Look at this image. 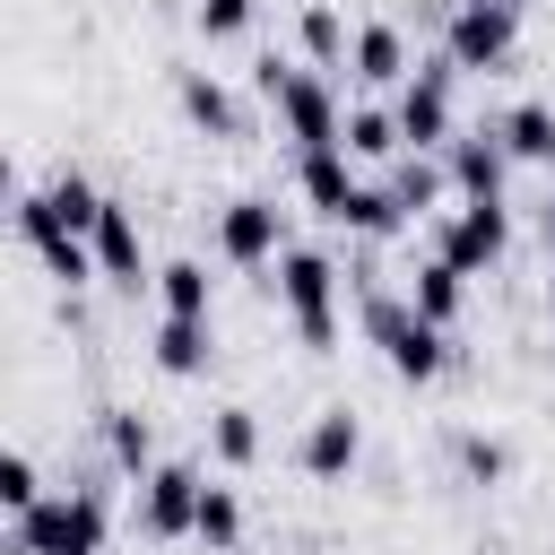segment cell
<instances>
[{
    "label": "cell",
    "instance_id": "cell-1",
    "mask_svg": "<svg viewBox=\"0 0 555 555\" xmlns=\"http://www.w3.org/2000/svg\"><path fill=\"white\" fill-rule=\"evenodd\" d=\"M364 330H373V347L390 356V373H399L408 390H425V382L451 364V330H434L408 295H382V286H373V295H364Z\"/></svg>",
    "mask_w": 555,
    "mask_h": 555
},
{
    "label": "cell",
    "instance_id": "cell-2",
    "mask_svg": "<svg viewBox=\"0 0 555 555\" xmlns=\"http://www.w3.org/2000/svg\"><path fill=\"white\" fill-rule=\"evenodd\" d=\"M104 538H113L104 486H61L17 520V555H104Z\"/></svg>",
    "mask_w": 555,
    "mask_h": 555
},
{
    "label": "cell",
    "instance_id": "cell-3",
    "mask_svg": "<svg viewBox=\"0 0 555 555\" xmlns=\"http://www.w3.org/2000/svg\"><path fill=\"white\" fill-rule=\"evenodd\" d=\"M278 304H286V321H295V338H304L312 356L338 347V260H330V251L286 243V251H278Z\"/></svg>",
    "mask_w": 555,
    "mask_h": 555
},
{
    "label": "cell",
    "instance_id": "cell-4",
    "mask_svg": "<svg viewBox=\"0 0 555 555\" xmlns=\"http://www.w3.org/2000/svg\"><path fill=\"white\" fill-rule=\"evenodd\" d=\"M512 52H520V0H451V17H442V61L451 69L494 78Z\"/></svg>",
    "mask_w": 555,
    "mask_h": 555
},
{
    "label": "cell",
    "instance_id": "cell-5",
    "mask_svg": "<svg viewBox=\"0 0 555 555\" xmlns=\"http://www.w3.org/2000/svg\"><path fill=\"white\" fill-rule=\"evenodd\" d=\"M269 104H278V121H286L295 156H312V147H347V113H338V87H330V69H286Z\"/></svg>",
    "mask_w": 555,
    "mask_h": 555
},
{
    "label": "cell",
    "instance_id": "cell-6",
    "mask_svg": "<svg viewBox=\"0 0 555 555\" xmlns=\"http://www.w3.org/2000/svg\"><path fill=\"white\" fill-rule=\"evenodd\" d=\"M451 269H468V278H486V269H503V251H512V208L503 199H460L451 217H442V243H434Z\"/></svg>",
    "mask_w": 555,
    "mask_h": 555
},
{
    "label": "cell",
    "instance_id": "cell-7",
    "mask_svg": "<svg viewBox=\"0 0 555 555\" xmlns=\"http://www.w3.org/2000/svg\"><path fill=\"white\" fill-rule=\"evenodd\" d=\"M199 494H208V477L191 468V460H156L147 477H139V529L165 546V538H191L199 529Z\"/></svg>",
    "mask_w": 555,
    "mask_h": 555
},
{
    "label": "cell",
    "instance_id": "cell-8",
    "mask_svg": "<svg viewBox=\"0 0 555 555\" xmlns=\"http://www.w3.org/2000/svg\"><path fill=\"white\" fill-rule=\"evenodd\" d=\"M17 234H26V251L43 260V278H61V286L104 278V269H95V243H87V234H69V225L52 217V191H26V199H17Z\"/></svg>",
    "mask_w": 555,
    "mask_h": 555
},
{
    "label": "cell",
    "instance_id": "cell-9",
    "mask_svg": "<svg viewBox=\"0 0 555 555\" xmlns=\"http://www.w3.org/2000/svg\"><path fill=\"white\" fill-rule=\"evenodd\" d=\"M451 78H460L451 61H416V78H408L399 104H390V113H399V139H408L416 156L451 147Z\"/></svg>",
    "mask_w": 555,
    "mask_h": 555
},
{
    "label": "cell",
    "instance_id": "cell-10",
    "mask_svg": "<svg viewBox=\"0 0 555 555\" xmlns=\"http://www.w3.org/2000/svg\"><path fill=\"white\" fill-rule=\"evenodd\" d=\"M217 251H225L234 269L278 260V251H286V217H278V199H260V191L225 199V208H217Z\"/></svg>",
    "mask_w": 555,
    "mask_h": 555
},
{
    "label": "cell",
    "instance_id": "cell-11",
    "mask_svg": "<svg viewBox=\"0 0 555 555\" xmlns=\"http://www.w3.org/2000/svg\"><path fill=\"white\" fill-rule=\"evenodd\" d=\"M95 269L121 286V295H139V286H156V269H147V234H139V217H130V199H104V217H95Z\"/></svg>",
    "mask_w": 555,
    "mask_h": 555
},
{
    "label": "cell",
    "instance_id": "cell-12",
    "mask_svg": "<svg viewBox=\"0 0 555 555\" xmlns=\"http://www.w3.org/2000/svg\"><path fill=\"white\" fill-rule=\"evenodd\" d=\"M442 173H451L460 199H503V182H512V147H503V130H468V139H451V147H442Z\"/></svg>",
    "mask_w": 555,
    "mask_h": 555
},
{
    "label": "cell",
    "instance_id": "cell-13",
    "mask_svg": "<svg viewBox=\"0 0 555 555\" xmlns=\"http://www.w3.org/2000/svg\"><path fill=\"white\" fill-rule=\"evenodd\" d=\"M304 477H321V486H338L356 460H364V425H356V408H321L312 425H304Z\"/></svg>",
    "mask_w": 555,
    "mask_h": 555
},
{
    "label": "cell",
    "instance_id": "cell-14",
    "mask_svg": "<svg viewBox=\"0 0 555 555\" xmlns=\"http://www.w3.org/2000/svg\"><path fill=\"white\" fill-rule=\"evenodd\" d=\"M347 78L356 87H408L416 69H408V35L390 26V17H364L356 26V52H347Z\"/></svg>",
    "mask_w": 555,
    "mask_h": 555
},
{
    "label": "cell",
    "instance_id": "cell-15",
    "mask_svg": "<svg viewBox=\"0 0 555 555\" xmlns=\"http://www.w3.org/2000/svg\"><path fill=\"white\" fill-rule=\"evenodd\" d=\"M295 182H304V199H312L321 217H347V199L364 191V182H356V156H347V147H312V156H295Z\"/></svg>",
    "mask_w": 555,
    "mask_h": 555
},
{
    "label": "cell",
    "instance_id": "cell-16",
    "mask_svg": "<svg viewBox=\"0 0 555 555\" xmlns=\"http://www.w3.org/2000/svg\"><path fill=\"white\" fill-rule=\"evenodd\" d=\"M182 121L208 130V139H243V104H234V87L208 78V69H182Z\"/></svg>",
    "mask_w": 555,
    "mask_h": 555
},
{
    "label": "cell",
    "instance_id": "cell-17",
    "mask_svg": "<svg viewBox=\"0 0 555 555\" xmlns=\"http://www.w3.org/2000/svg\"><path fill=\"white\" fill-rule=\"evenodd\" d=\"M408 304H416L434 330H451V321L468 312V269H451L442 251H434V260H416V278H408Z\"/></svg>",
    "mask_w": 555,
    "mask_h": 555
},
{
    "label": "cell",
    "instance_id": "cell-18",
    "mask_svg": "<svg viewBox=\"0 0 555 555\" xmlns=\"http://www.w3.org/2000/svg\"><path fill=\"white\" fill-rule=\"evenodd\" d=\"M295 43H304L312 69H347V52H356V35H347V17H338L330 0H304V9H295Z\"/></svg>",
    "mask_w": 555,
    "mask_h": 555
},
{
    "label": "cell",
    "instance_id": "cell-19",
    "mask_svg": "<svg viewBox=\"0 0 555 555\" xmlns=\"http://www.w3.org/2000/svg\"><path fill=\"white\" fill-rule=\"evenodd\" d=\"M147 347H156V364H165L173 382H191V373H208V356H217V330H208V321H173V312H165Z\"/></svg>",
    "mask_w": 555,
    "mask_h": 555
},
{
    "label": "cell",
    "instance_id": "cell-20",
    "mask_svg": "<svg viewBox=\"0 0 555 555\" xmlns=\"http://www.w3.org/2000/svg\"><path fill=\"white\" fill-rule=\"evenodd\" d=\"M347 156H364V165H399V156H408L399 113H390V104H356V113H347Z\"/></svg>",
    "mask_w": 555,
    "mask_h": 555
},
{
    "label": "cell",
    "instance_id": "cell-21",
    "mask_svg": "<svg viewBox=\"0 0 555 555\" xmlns=\"http://www.w3.org/2000/svg\"><path fill=\"white\" fill-rule=\"evenodd\" d=\"M104 451H113L121 477H147V468H156V425H147L139 408H104Z\"/></svg>",
    "mask_w": 555,
    "mask_h": 555
},
{
    "label": "cell",
    "instance_id": "cell-22",
    "mask_svg": "<svg viewBox=\"0 0 555 555\" xmlns=\"http://www.w3.org/2000/svg\"><path fill=\"white\" fill-rule=\"evenodd\" d=\"M494 130H503L512 165H555V104H512Z\"/></svg>",
    "mask_w": 555,
    "mask_h": 555
},
{
    "label": "cell",
    "instance_id": "cell-23",
    "mask_svg": "<svg viewBox=\"0 0 555 555\" xmlns=\"http://www.w3.org/2000/svg\"><path fill=\"white\" fill-rule=\"evenodd\" d=\"M382 182H390V199H399L408 217H425V208H434V199L451 191V173H442V156H416V147H408V156H399V165H390Z\"/></svg>",
    "mask_w": 555,
    "mask_h": 555
},
{
    "label": "cell",
    "instance_id": "cell-24",
    "mask_svg": "<svg viewBox=\"0 0 555 555\" xmlns=\"http://www.w3.org/2000/svg\"><path fill=\"white\" fill-rule=\"evenodd\" d=\"M208 295H217V278H208L199 260H165V269H156V304H165L173 321H208Z\"/></svg>",
    "mask_w": 555,
    "mask_h": 555
},
{
    "label": "cell",
    "instance_id": "cell-25",
    "mask_svg": "<svg viewBox=\"0 0 555 555\" xmlns=\"http://www.w3.org/2000/svg\"><path fill=\"white\" fill-rule=\"evenodd\" d=\"M43 191H52V217H61L69 234H95V217H104V191H95L87 173H52Z\"/></svg>",
    "mask_w": 555,
    "mask_h": 555
},
{
    "label": "cell",
    "instance_id": "cell-26",
    "mask_svg": "<svg viewBox=\"0 0 555 555\" xmlns=\"http://www.w3.org/2000/svg\"><path fill=\"white\" fill-rule=\"evenodd\" d=\"M208 451H217L225 468H251V460H260V425H251V408H217V416H208Z\"/></svg>",
    "mask_w": 555,
    "mask_h": 555
},
{
    "label": "cell",
    "instance_id": "cell-27",
    "mask_svg": "<svg viewBox=\"0 0 555 555\" xmlns=\"http://www.w3.org/2000/svg\"><path fill=\"white\" fill-rule=\"evenodd\" d=\"M338 225H356V234H373V243H382V234H399V225H408V208L390 199V182H364V191L347 199V217H338Z\"/></svg>",
    "mask_w": 555,
    "mask_h": 555
},
{
    "label": "cell",
    "instance_id": "cell-28",
    "mask_svg": "<svg viewBox=\"0 0 555 555\" xmlns=\"http://www.w3.org/2000/svg\"><path fill=\"white\" fill-rule=\"evenodd\" d=\"M35 503H43V468H35L26 451H9V460H0V512H9V520H26Z\"/></svg>",
    "mask_w": 555,
    "mask_h": 555
},
{
    "label": "cell",
    "instance_id": "cell-29",
    "mask_svg": "<svg viewBox=\"0 0 555 555\" xmlns=\"http://www.w3.org/2000/svg\"><path fill=\"white\" fill-rule=\"evenodd\" d=\"M199 546H234L243 538V503H234V486H208L199 494V529H191Z\"/></svg>",
    "mask_w": 555,
    "mask_h": 555
},
{
    "label": "cell",
    "instance_id": "cell-30",
    "mask_svg": "<svg viewBox=\"0 0 555 555\" xmlns=\"http://www.w3.org/2000/svg\"><path fill=\"white\" fill-rule=\"evenodd\" d=\"M503 468H512V451L494 434H460V477L468 486H503Z\"/></svg>",
    "mask_w": 555,
    "mask_h": 555
},
{
    "label": "cell",
    "instance_id": "cell-31",
    "mask_svg": "<svg viewBox=\"0 0 555 555\" xmlns=\"http://www.w3.org/2000/svg\"><path fill=\"white\" fill-rule=\"evenodd\" d=\"M251 9H260V0H191V26L217 43V35H243V26H251Z\"/></svg>",
    "mask_w": 555,
    "mask_h": 555
},
{
    "label": "cell",
    "instance_id": "cell-32",
    "mask_svg": "<svg viewBox=\"0 0 555 555\" xmlns=\"http://www.w3.org/2000/svg\"><path fill=\"white\" fill-rule=\"evenodd\" d=\"M546 243H555V199H546Z\"/></svg>",
    "mask_w": 555,
    "mask_h": 555
}]
</instances>
